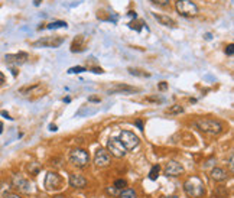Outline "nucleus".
I'll return each mask as SVG.
<instances>
[{
    "label": "nucleus",
    "mask_w": 234,
    "mask_h": 198,
    "mask_svg": "<svg viewBox=\"0 0 234 198\" xmlns=\"http://www.w3.org/2000/svg\"><path fill=\"white\" fill-rule=\"evenodd\" d=\"M195 124L201 132L208 133V135H220L224 130V126L220 120L211 119V117H199L195 120Z\"/></svg>",
    "instance_id": "1"
},
{
    "label": "nucleus",
    "mask_w": 234,
    "mask_h": 198,
    "mask_svg": "<svg viewBox=\"0 0 234 198\" xmlns=\"http://www.w3.org/2000/svg\"><path fill=\"white\" fill-rule=\"evenodd\" d=\"M184 191L191 198H202L205 194V185L198 176H191L184 184Z\"/></svg>",
    "instance_id": "2"
},
{
    "label": "nucleus",
    "mask_w": 234,
    "mask_h": 198,
    "mask_svg": "<svg viewBox=\"0 0 234 198\" xmlns=\"http://www.w3.org/2000/svg\"><path fill=\"white\" fill-rule=\"evenodd\" d=\"M70 162L77 168H85L90 163V155L87 150L77 148L70 152Z\"/></svg>",
    "instance_id": "3"
},
{
    "label": "nucleus",
    "mask_w": 234,
    "mask_h": 198,
    "mask_svg": "<svg viewBox=\"0 0 234 198\" xmlns=\"http://www.w3.org/2000/svg\"><path fill=\"white\" fill-rule=\"evenodd\" d=\"M64 179L62 176L58 174V172H48L46 176H45V189L49 191V192H55V191H59L64 187Z\"/></svg>",
    "instance_id": "4"
},
{
    "label": "nucleus",
    "mask_w": 234,
    "mask_h": 198,
    "mask_svg": "<svg viewBox=\"0 0 234 198\" xmlns=\"http://www.w3.org/2000/svg\"><path fill=\"white\" fill-rule=\"evenodd\" d=\"M177 12L184 18H192L198 13V7L192 0H178Z\"/></svg>",
    "instance_id": "5"
},
{
    "label": "nucleus",
    "mask_w": 234,
    "mask_h": 198,
    "mask_svg": "<svg viewBox=\"0 0 234 198\" xmlns=\"http://www.w3.org/2000/svg\"><path fill=\"white\" fill-rule=\"evenodd\" d=\"M117 139L120 140V143L123 145V148L126 150H133L134 148L139 146V143H140L139 136H136L133 132H129V130H123V132H120V135H119Z\"/></svg>",
    "instance_id": "6"
},
{
    "label": "nucleus",
    "mask_w": 234,
    "mask_h": 198,
    "mask_svg": "<svg viewBox=\"0 0 234 198\" xmlns=\"http://www.w3.org/2000/svg\"><path fill=\"white\" fill-rule=\"evenodd\" d=\"M62 42H64L62 36H45L32 42V46L33 48H58L62 45Z\"/></svg>",
    "instance_id": "7"
},
{
    "label": "nucleus",
    "mask_w": 234,
    "mask_h": 198,
    "mask_svg": "<svg viewBox=\"0 0 234 198\" xmlns=\"http://www.w3.org/2000/svg\"><path fill=\"white\" fill-rule=\"evenodd\" d=\"M18 93L23 97H28V98H36V97L44 96L45 87L42 84L36 83V84H32V85H25V87L19 88Z\"/></svg>",
    "instance_id": "8"
},
{
    "label": "nucleus",
    "mask_w": 234,
    "mask_h": 198,
    "mask_svg": "<svg viewBox=\"0 0 234 198\" xmlns=\"http://www.w3.org/2000/svg\"><path fill=\"white\" fill-rule=\"evenodd\" d=\"M107 152L111 153L116 158H123L126 155V149L123 148V145L120 143V140L117 137H110L107 142Z\"/></svg>",
    "instance_id": "9"
},
{
    "label": "nucleus",
    "mask_w": 234,
    "mask_h": 198,
    "mask_svg": "<svg viewBox=\"0 0 234 198\" xmlns=\"http://www.w3.org/2000/svg\"><path fill=\"white\" fill-rule=\"evenodd\" d=\"M110 161H111V156L106 149L100 148V149L96 150V156H94V163H96V166H98V168L108 166V165H110Z\"/></svg>",
    "instance_id": "10"
},
{
    "label": "nucleus",
    "mask_w": 234,
    "mask_h": 198,
    "mask_svg": "<svg viewBox=\"0 0 234 198\" xmlns=\"http://www.w3.org/2000/svg\"><path fill=\"white\" fill-rule=\"evenodd\" d=\"M164 172L166 176H178L184 172V166L181 163H178L177 161H169V162L165 163Z\"/></svg>",
    "instance_id": "11"
},
{
    "label": "nucleus",
    "mask_w": 234,
    "mask_h": 198,
    "mask_svg": "<svg viewBox=\"0 0 234 198\" xmlns=\"http://www.w3.org/2000/svg\"><path fill=\"white\" fill-rule=\"evenodd\" d=\"M29 59V55L26 52H18V54H7L5 55V61L7 64H15V65H22Z\"/></svg>",
    "instance_id": "12"
},
{
    "label": "nucleus",
    "mask_w": 234,
    "mask_h": 198,
    "mask_svg": "<svg viewBox=\"0 0 234 198\" xmlns=\"http://www.w3.org/2000/svg\"><path fill=\"white\" fill-rule=\"evenodd\" d=\"M12 182H13L15 188H18L19 191H22V192H31V189H32L31 184H29V181L25 179L22 175H15Z\"/></svg>",
    "instance_id": "13"
},
{
    "label": "nucleus",
    "mask_w": 234,
    "mask_h": 198,
    "mask_svg": "<svg viewBox=\"0 0 234 198\" xmlns=\"http://www.w3.org/2000/svg\"><path fill=\"white\" fill-rule=\"evenodd\" d=\"M87 184H88V181L85 176L80 175V174H71L70 175V185L72 188H84V187H87Z\"/></svg>",
    "instance_id": "14"
},
{
    "label": "nucleus",
    "mask_w": 234,
    "mask_h": 198,
    "mask_svg": "<svg viewBox=\"0 0 234 198\" xmlns=\"http://www.w3.org/2000/svg\"><path fill=\"white\" fill-rule=\"evenodd\" d=\"M140 91L139 88L132 87V85H127V84H116L111 88H108V93L110 94H119V93H137Z\"/></svg>",
    "instance_id": "15"
},
{
    "label": "nucleus",
    "mask_w": 234,
    "mask_h": 198,
    "mask_svg": "<svg viewBox=\"0 0 234 198\" xmlns=\"http://www.w3.org/2000/svg\"><path fill=\"white\" fill-rule=\"evenodd\" d=\"M85 49V36L78 35L77 38H74L72 44H71V51L72 52H81Z\"/></svg>",
    "instance_id": "16"
},
{
    "label": "nucleus",
    "mask_w": 234,
    "mask_h": 198,
    "mask_svg": "<svg viewBox=\"0 0 234 198\" xmlns=\"http://www.w3.org/2000/svg\"><path fill=\"white\" fill-rule=\"evenodd\" d=\"M152 16H153L158 22L160 23V25H164V26H169V28H173L175 25H177V22L173 20L172 18H169V16H166V15H160V13H152Z\"/></svg>",
    "instance_id": "17"
},
{
    "label": "nucleus",
    "mask_w": 234,
    "mask_h": 198,
    "mask_svg": "<svg viewBox=\"0 0 234 198\" xmlns=\"http://www.w3.org/2000/svg\"><path fill=\"white\" fill-rule=\"evenodd\" d=\"M227 172L224 171V169H221V168H214L211 171V178L214 181H217V182H221V181H225L227 179Z\"/></svg>",
    "instance_id": "18"
},
{
    "label": "nucleus",
    "mask_w": 234,
    "mask_h": 198,
    "mask_svg": "<svg viewBox=\"0 0 234 198\" xmlns=\"http://www.w3.org/2000/svg\"><path fill=\"white\" fill-rule=\"evenodd\" d=\"M120 198H137V194L134 189L132 188H124L121 192H120Z\"/></svg>",
    "instance_id": "19"
},
{
    "label": "nucleus",
    "mask_w": 234,
    "mask_h": 198,
    "mask_svg": "<svg viewBox=\"0 0 234 198\" xmlns=\"http://www.w3.org/2000/svg\"><path fill=\"white\" fill-rule=\"evenodd\" d=\"M68 25H66V22H64V20H57V22H51L48 23L46 26H44L45 29H59V28H66Z\"/></svg>",
    "instance_id": "20"
},
{
    "label": "nucleus",
    "mask_w": 234,
    "mask_h": 198,
    "mask_svg": "<svg viewBox=\"0 0 234 198\" xmlns=\"http://www.w3.org/2000/svg\"><path fill=\"white\" fill-rule=\"evenodd\" d=\"M127 71L132 75H136V77H143V78H145V77H150L149 72H146L145 70H139V68H132V67H130Z\"/></svg>",
    "instance_id": "21"
},
{
    "label": "nucleus",
    "mask_w": 234,
    "mask_h": 198,
    "mask_svg": "<svg viewBox=\"0 0 234 198\" xmlns=\"http://www.w3.org/2000/svg\"><path fill=\"white\" fill-rule=\"evenodd\" d=\"M182 111H184V107L179 106V104H173L169 109H166L165 113H168V114H181Z\"/></svg>",
    "instance_id": "22"
},
{
    "label": "nucleus",
    "mask_w": 234,
    "mask_h": 198,
    "mask_svg": "<svg viewBox=\"0 0 234 198\" xmlns=\"http://www.w3.org/2000/svg\"><path fill=\"white\" fill-rule=\"evenodd\" d=\"M159 171H160V166L159 165H153L152 166V169H150V172H149V178L152 181H155L156 178H158V175H159Z\"/></svg>",
    "instance_id": "23"
},
{
    "label": "nucleus",
    "mask_w": 234,
    "mask_h": 198,
    "mask_svg": "<svg viewBox=\"0 0 234 198\" xmlns=\"http://www.w3.org/2000/svg\"><path fill=\"white\" fill-rule=\"evenodd\" d=\"M113 187H114L116 189H121V188H124V187H127V181L126 179H117V181H114Z\"/></svg>",
    "instance_id": "24"
},
{
    "label": "nucleus",
    "mask_w": 234,
    "mask_h": 198,
    "mask_svg": "<svg viewBox=\"0 0 234 198\" xmlns=\"http://www.w3.org/2000/svg\"><path fill=\"white\" fill-rule=\"evenodd\" d=\"M84 71H87L85 67H72V68L68 70V72H70V74H81V72H84Z\"/></svg>",
    "instance_id": "25"
},
{
    "label": "nucleus",
    "mask_w": 234,
    "mask_h": 198,
    "mask_svg": "<svg viewBox=\"0 0 234 198\" xmlns=\"http://www.w3.org/2000/svg\"><path fill=\"white\" fill-rule=\"evenodd\" d=\"M28 171L31 172L32 175H36V174H38V172H39V165H38V163H31V165H29V166H28Z\"/></svg>",
    "instance_id": "26"
},
{
    "label": "nucleus",
    "mask_w": 234,
    "mask_h": 198,
    "mask_svg": "<svg viewBox=\"0 0 234 198\" xmlns=\"http://www.w3.org/2000/svg\"><path fill=\"white\" fill-rule=\"evenodd\" d=\"M225 54H227V55H230V57L234 54V45L233 44L227 45V48H225Z\"/></svg>",
    "instance_id": "27"
},
{
    "label": "nucleus",
    "mask_w": 234,
    "mask_h": 198,
    "mask_svg": "<svg viewBox=\"0 0 234 198\" xmlns=\"http://www.w3.org/2000/svg\"><path fill=\"white\" fill-rule=\"evenodd\" d=\"M150 2H153V3H156V5H159V6H166L169 3V0H150Z\"/></svg>",
    "instance_id": "28"
},
{
    "label": "nucleus",
    "mask_w": 234,
    "mask_h": 198,
    "mask_svg": "<svg viewBox=\"0 0 234 198\" xmlns=\"http://www.w3.org/2000/svg\"><path fill=\"white\" fill-rule=\"evenodd\" d=\"M158 88H159L160 91H165V90H166V88H168V84L165 83V81H162V83H160L159 85H158Z\"/></svg>",
    "instance_id": "29"
},
{
    "label": "nucleus",
    "mask_w": 234,
    "mask_h": 198,
    "mask_svg": "<svg viewBox=\"0 0 234 198\" xmlns=\"http://www.w3.org/2000/svg\"><path fill=\"white\" fill-rule=\"evenodd\" d=\"M91 71L93 72H96V74H103L104 71H103V68H98V67H94V68H91Z\"/></svg>",
    "instance_id": "30"
},
{
    "label": "nucleus",
    "mask_w": 234,
    "mask_h": 198,
    "mask_svg": "<svg viewBox=\"0 0 234 198\" xmlns=\"http://www.w3.org/2000/svg\"><path fill=\"white\" fill-rule=\"evenodd\" d=\"M134 123H136V126H137L139 129H140V130H143V123H142V120H140V119H137L136 122H134Z\"/></svg>",
    "instance_id": "31"
},
{
    "label": "nucleus",
    "mask_w": 234,
    "mask_h": 198,
    "mask_svg": "<svg viewBox=\"0 0 234 198\" xmlns=\"http://www.w3.org/2000/svg\"><path fill=\"white\" fill-rule=\"evenodd\" d=\"M2 116H3V117H6V119H9V120H12V119H13V117H10V114H9V113H7V111H5V110L2 111Z\"/></svg>",
    "instance_id": "32"
},
{
    "label": "nucleus",
    "mask_w": 234,
    "mask_h": 198,
    "mask_svg": "<svg viewBox=\"0 0 234 198\" xmlns=\"http://www.w3.org/2000/svg\"><path fill=\"white\" fill-rule=\"evenodd\" d=\"M5 198H22V197L18 195V194H9V195H6Z\"/></svg>",
    "instance_id": "33"
},
{
    "label": "nucleus",
    "mask_w": 234,
    "mask_h": 198,
    "mask_svg": "<svg viewBox=\"0 0 234 198\" xmlns=\"http://www.w3.org/2000/svg\"><path fill=\"white\" fill-rule=\"evenodd\" d=\"M5 81H6L5 75H3V72H0V85H2V84H5Z\"/></svg>",
    "instance_id": "34"
},
{
    "label": "nucleus",
    "mask_w": 234,
    "mask_h": 198,
    "mask_svg": "<svg viewBox=\"0 0 234 198\" xmlns=\"http://www.w3.org/2000/svg\"><path fill=\"white\" fill-rule=\"evenodd\" d=\"M88 101H100V97H90L88 98Z\"/></svg>",
    "instance_id": "35"
},
{
    "label": "nucleus",
    "mask_w": 234,
    "mask_h": 198,
    "mask_svg": "<svg viewBox=\"0 0 234 198\" xmlns=\"http://www.w3.org/2000/svg\"><path fill=\"white\" fill-rule=\"evenodd\" d=\"M230 169L233 171V156H230Z\"/></svg>",
    "instance_id": "36"
},
{
    "label": "nucleus",
    "mask_w": 234,
    "mask_h": 198,
    "mask_svg": "<svg viewBox=\"0 0 234 198\" xmlns=\"http://www.w3.org/2000/svg\"><path fill=\"white\" fill-rule=\"evenodd\" d=\"M49 129H51V130H57V126H55V124H51V126H49Z\"/></svg>",
    "instance_id": "37"
},
{
    "label": "nucleus",
    "mask_w": 234,
    "mask_h": 198,
    "mask_svg": "<svg viewBox=\"0 0 234 198\" xmlns=\"http://www.w3.org/2000/svg\"><path fill=\"white\" fill-rule=\"evenodd\" d=\"M2 133H3V123L0 122V135H2Z\"/></svg>",
    "instance_id": "38"
},
{
    "label": "nucleus",
    "mask_w": 234,
    "mask_h": 198,
    "mask_svg": "<svg viewBox=\"0 0 234 198\" xmlns=\"http://www.w3.org/2000/svg\"><path fill=\"white\" fill-rule=\"evenodd\" d=\"M40 5V0H35V6H39Z\"/></svg>",
    "instance_id": "39"
},
{
    "label": "nucleus",
    "mask_w": 234,
    "mask_h": 198,
    "mask_svg": "<svg viewBox=\"0 0 234 198\" xmlns=\"http://www.w3.org/2000/svg\"><path fill=\"white\" fill-rule=\"evenodd\" d=\"M53 198H65L64 195H57V197H53Z\"/></svg>",
    "instance_id": "40"
}]
</instances>
